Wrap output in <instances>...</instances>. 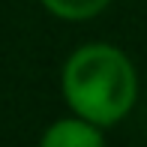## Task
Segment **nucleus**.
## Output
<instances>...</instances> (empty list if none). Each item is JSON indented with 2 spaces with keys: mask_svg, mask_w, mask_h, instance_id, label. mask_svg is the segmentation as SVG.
Wrapping results in <instances>:
<instances>
[{
  "mask_svg": "<svg viewBox=\"0 0 147 147\" xmlns=\"http://www.w3.org/2000/svg\"><path fill=\"white\" fill-rule=\"evenodd\" d=\"M102 141H105L102 126L84 120L81 114L60 117L42 132V144L45 147H99Z\"/></svg>",
  "mask_w": 147,
  "mask_h": 147,
  "instance_id": "2",
  "label": "nucleus"
},
{
  "mask_svg": "<svg viewBox=\"0 0 147 147\" xmlns=\"http://www.w3.org/2000/svg\"><path fill=\"white\" fill-rule=\"evenodd\" d=\"M54 18L63 21H87L96 18L99 12H105L111 6V0H39Z\"/></svg>",
  "mask_w": 147,
  "mask_h": 147,
  "instance_id": "3",
  "label": "nucleus"
},
{
  "mask_svg": "<svg viewBox=\"0 0 147 147\" xmlns=\"http://www.w3.org/2000/svg\"><path fill=\"white\" fill-rule=\"evenodd\" d=\"M60 87L72 114H81L105 129L132 111L138 99V75L117 45L87 42L66 57Z\"/></svg>",
  "mask_w": 147,
  "mask_h": 147,
  "instance_id": "1",
  "label": "nucleus"
}]
</instances>
